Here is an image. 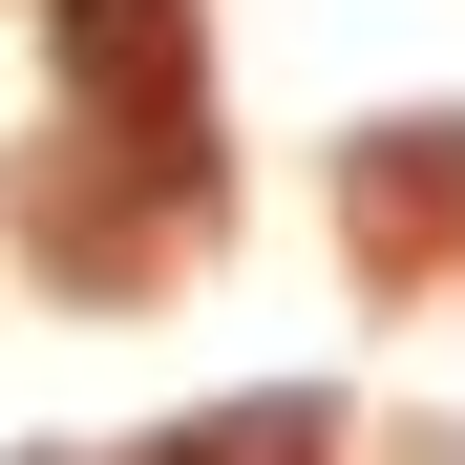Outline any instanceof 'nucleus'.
I'll use <instances>...</instances> for the list:
<instances>
[{"instance_id":"1","label":"nucleus","mask_w":465,"mask_h":465,"mask_svg":"<svg viewBox=\"0 0 465 465\" xmlns=\"http://www.w3.org/2000/svg\"><path fill=\"white\" fill-rule=\"evenodd\" d=\"M64 85L170 106V85H191V0H64Z\"/></svg>"},{"instance_id":"2","label":"nucleus","mask_w":465,"mask_h":465,"mask_svg":"<svg viewBox=\"0 0 465 465\" xmlns=\"http://www.w3.org/2000/svg\"><path fill=\"white\" fill-rule=\"evenodd\" d=\"M148 465H318V402H212V423H170Z\"/></svg>"}]
</instances>
